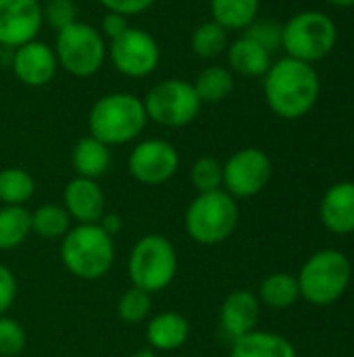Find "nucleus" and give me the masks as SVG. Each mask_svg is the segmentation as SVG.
<instances>
[{
  "instance_id": "1",
  "label": "nucleus",
  "mask_w": 354,
  "mask_h": 357,
  "mask_svg": "<svg viewBox=\"0 0 354 357\" xmlns=\"http://www.w3.org/2000/svg\"><path fill=\"white\" fill-rule=\"evenodd\" d=\"M263 77L265 100L282 119H303L319 100L321 79L311 63L284 56L271 63Z\"/></svg>"
},
{
  "instance_id": "2",
  "label": "nucleus",
  "mask_w": 354,
  "mask_h": 357,
  "mask_svg": "<svg viewBox=\"0 0 354 357\" xmlns=\"http://www.w3.org/2000/svg\"><path fill=\"white\" fill-rule=\"evenodd\" d=\"M148 115L142 98L129 92H113L98 98L88 115L90 136L106 146L127 144L146 128Z\"/></svg>"
},
{
  "instance_id": "3",
  "label": "nucleus",
  "mask_w": 354,
  "mask_h": 357,
  "mask_svg": "<svg viewBox=\"0 0 354 357\" xmlns=\"http://www.w3.org/2000/svg\"><path fill=\"white\" fill-rule=\"evenodd\" d=\"M351 278L353 266L338 249H321L313 253L296 276L300 297L317 307H328L342 299Z\"/></svg>"
},
{
  "instance_id": "4",
  "label": "nucleus",
  "mask_w": 354,
  "mask_h": 357,
  "mask_svg": "<svg viewBox=\"0 0 354 357\" xmlns=\"http://www.w3.org/2000/svg\"><path fill=\"white\" fill-rule=\"evenodd\" d=\"M61 259L73 276L81 280H98L113 266V236L98 224H79L69 228L61 243Z\"/></svg>"
},
{
  "instance_id": "5",
  "label": "nucleus",
  "mask_w": 354,
  "mask_h": 357,
  "mask_svg": "<svg viewBox=\"0 0 354 357\" xmlns=\"http://www.w3.org/2000/svg\"><path fill=\"white\" fill-rule=\"evenodd\" d=\"M338 42V27L334 19L321 10H300L284 23L282 48L286 56L303 63H317L325 59Z\"/></svg>"
},
{
  "instance_id": "6",
  "label": "nucleus",
  "mask_w": 354,
  "mask_h": 357,
  "mask_svg": "<svg viewBox=\"0 0 354 357\" xmlns=\"http://www.w3.org/2000/svg\"><path fill=\"white\" fill-rule=\"evenodd\" d=\"M240 220L236 199L225 190L200 192L186 211V230L198 245H219L227 241Z\"/></svg>"
},
{
  "instance_id": "7",
  "label": "nucleus",
  "mask_w": 354,
  "mask_h": 357,
  "mask_svg": "<svg viewBox=\"0 0 354 357\" xmlns=\"http://www.w3.org/2000/svg\"><path fill=\"white\" fill-rule=\"evenodd\" d=\"M127 274L136 289H142L150 295L167 289L177 274L175 247L163 234L142 236L131 249Z\"/></svg>"
},
{
  "instance_id": "8",
  "label": "nucleus",
  "mask_w": 354,
  "mask_h": 357,
  "mask_svg": "<svg viewBox=\"0 0 354 357\" xmlns=\"http://www.w3.org/2000/svg\"><path fill=\"white\" fill-rule=\"evenodd\" d=\"M54 54L58 67L75 77H90L100 71L106 59V44L100 29L90 23L75 21L56 31Z\"/></svg>"
},
{
  "instance_id": "9",
  "label": "nucleus",
  "mask_w": 354,
  "mask_h": 357,
  "mask_svg": "<svg viewBox=\"0 0 354 357\" xmlns=\"http://www.w3.org/2000/svg\"><path fill=\"white\" fill-rule=\"evenodd\" d=\"M148 119L165 128H184L200 113V98L192 84L184 79H163L142 98Z\"/></svg>"
},
{
  "instance_id": "10",
  "label": "nucleus",
  "mask_w": 354,
  "mask_h": 357,
  "mask_svg": "<svg viewBox=\"0 0 354 357\" xmlns=\"http://www.w3.org/2000/svg\"><path fill=\"white\" fill-rule=\"evenodd\" d=\"M271 174L273 165L265 151L255 146L240 149L223 163V186L234 199H250L265 190Z\"/></svg>"
},
{
  "instance_id": "11",
  "label": "nucleus",
  "mask_w": 354,
  "mask_h": 357,
  "mask_svg": "<svg viewBox=\"0 0 354 357\" xmlns=\"http://www.w3.org/2000/svg\"><path fill=\"white\" fill-rule=\"evenodd\" d=\"M108 56L119 73L127 77H146L159 67L161 48L148 31L129 25L119 38L111 40Z\"/></svg>"
},
{
  "instance_id": "12",
  "label": "nucleus",
  "mask_w": 354,
  "mask_h": 357,
  "mask_svg": "<svg viewBox=\"0 0 354 357\" xmlns=\"http://www.w3.org/2000/svg\"><path fill=\"white\" fill-rule=\"evenodd\" d=\"M179 167V155L173 144L161 138H150L142 140L140 144L134 146L127 159V169L129 174L148 186L165 184L175 176Z\"/></svg>"
},
{
  "instance_id": "13",
  "label": "nucleus",
  "mask_w": 354,
  "mask_h": 357,
  "mask_svg": "<svg viewBox=\"0 0 354 357\" xmlns=\"http://www.w3.org/2000/svg\"><path fill=\"white\" fill-rule=\"evenodd\" d=\"M44 25L38 0H0V48H19L38 38Z\"/></svg>"
},
{
  "instance_id": "14",
  "label": "nucleus",
  "mask_w": 354,
  "mask_h": 357,
  "mask_svg": "<svg viewBox=\"0 0 354 357\" xmlns=\"http://www.w3.org/2000/svg\"><path fill=\"white\" fill-rule=\"evenodd\" d=\"M10 67L19 82L31 88H42L50 84L52 77L56 75L58 61L54 48H50L46 42L31 40L13 50Z\"/></svg>"
},
{
  "instance_id": "15",
  "label": "nucleus",
  "mask_w": 354,
  "mask_h": 357,
  "mask_svg": "<svg viewBox=\"0 0 354 357\" xmlns=\"http://www.w3.org/2000/svg\"><path fill=\"white\" fill-rule=\"evenodd\" d=\"M261 314V301L250 291H234L225 297L221 312H219V324L225 337L232 341L252 333L257 328Z\"/></svg>"
},
{
  "instance_id": "16",
  "label": "nucleus",
  "mask_w": 354,
  "mask_h": 357,
  "mask_svg": "<svg viewBox=\"0 0 354 357\" xmlns=\"http://www.w3.org/2000/svg\"><path fill=\"white\" fill-rule=\"evenodd\" d=\"M65 209L69 218L79 224H98L104 215V195L96 180L90 178H73L63 192Z\"/></svg>"
},
{
  "instance_id": "17",
  "label": "nucleus",
  "mask_w": 354,
  "mask_h": 357,
  "mask_svg": "<svg viewBox=\"0 0 354 357\" xmlns=\"http://www.w3.org/2000/svg\"><path fill=\"white\" fill-rule=\"evenodd\" d=\"M321 224L334 234L354 232V182H338L330 186L319 205Z\"/></svg>"
},
{
  "instance_id": "18",
  "label": "nucleus",
  "mask_w": 354,
  "mask_h": 357,
  "mask_svg": "<svg viewBox=\"0 0 354 357\" xmlns=\"http://www.w3.org/2000/svg\"><path fill=\"white\" fill-rule=\"evenodd\" d=\"M227 63L230 71L244 77H261L271 67V52L242 33L227 46Z\"/></svg>"
},
{
  "instance_id": "19",
  "label": "nucleus",
  "mask_w": 354,
  "mask_h": 357,
  "mask_svg": "<svg viewBox=\"0 0 354 357\" xmlns=\"http://www.w3.org/2000/svg\"><path fill=\"white\" fill-rule=\"evenodd\" d=\"M232 357H296V349L286 337L255 328L232 341Z\"/></svg>"
},
{
  "instance_id": "20",
  "label": "nucleus",
  "mask_w": 354,
  "mask_h": 357,
  "mask_svg": "<svg viewBox=\"0 0 354 357\" xmlns=\"http://www.w3.org/2000/svg\"><path fill=\"white\" fill-rule=\"evenodd\" d=\"M190 335V324L182 314L163 312L154 316L146 326V341L152 349L159 351H173L179 349Z\"/></svg>"
},
{
  "instance_id": "21",
  "label": "nucleus",
  "mask_w": 354,
  "mask_h": 357,
  "mask_svg": "<svg viewBox=\"0 0 354 357\" xmlns=\"http://www.w3.org/2000/svg\"><path fill=\"white\" fill-rule=\"evenodd\" d=\"M71 161L79 178L98 180L111 169V146L96 140L94 136H86L75 144Z\"/></svg>"
},
{
  "instance_id": "22",
  "label": "nucleus",
  "mask_w": 354,
  "mask_h": 357,
  "mask_svg": "<svg viewBox=\"0 0 354 357\" xmlns=\"http://www.w3.org/2000/svg\"><path fill=\"white\" fill-rule=\"evenodd\" d=\"M300 299L298 280L292 274L275 272L269 274L259 289V301L271 310H288Z\"/></svg>"
},
{
  "instance_id": "23",
  "label": "nucleus",
  "mask_w": 354,
  "mask_h": 357,
  "mask_svg": "<svg viewBox=\"0 0 354 357\" xmlns=\"http://www.w3.org/2000/svg\"><path fill=\"white\" fill-rule=\"evenodd\" d=\"M261 0H211L213 21L230 29H246L259 17Z\"/></svg>"
},
{
  "instance_id": "24",
  "label": "nucleus",
  "mask_w": 354,
  "mask_h": 357,
  "mask_svg": "<svg viewBox=\"0 0 354 357\" xmlns=\"http://www.w3.org/2000/svg\"><path fill=\"white\" fill-rule=\"evenodd\" d=\"M194 90L200 98V102H221L225 100L234 90V73L227 67H207L202 69L194 79Z\"/></svg>"
},
{
  "instance_id": "25",
  "label": "nucleus",
  "mask_w": 354,
  "mask_h": 357,
  "mask_svg": "<svg viewBox=\"0 0 354 357\" xmlns=\"http://www.w3.org/2000/svg\"><path fill=\"white\" fill-rule=\"evenodd\" d=\"M31 232V213L23 205L0 209V251L19 247Z\"/></svg>"
},
{
  "instance_id": "26",
  "label": "nucleus",
  "mask_w": 354,
  "mask_h": 357,
  "mask_svg": "<svg viewBox=\"0 0 354 357\" xmlns=\"http://www.w3.org/2000/svg\"><path fill=\"white\" fill-rule=\"evenodd\" d=\"M35 182L29 172L21 167H6L0 172V201L4 205H23L33 197Z\"/></svg>"
},
{
  "instance_id": "27",
  "label": "nucleus",
  "mask_w": 354,
  "mask_h": 357,
  "mask_svg": "<svg viewBox=\"0 0 354 357\" xmlns=\"http://www.w3.org/2000/svg\"><path fill=\"white\" fill-rule=\"evenodd\" d=\"M69 213L63 205H42L31 213V232L42 238H63L69 232Z\"/></svg>"
},
{
  "instance_id": "28",
  "label": "nucleus",
  "mask_w": 354,
  "mask_h": 357,
  "mask_svg": "<svg viewBox=\"0 0 354 357\" xmlns=\"http://www.w3.org/2000/svg\"><path fill=\"white\" fill-rule=\"evenodd\" d=\"M227 29L215 23L213 19L200 23L192 33V50L200 59H215L223 50H227Z\"/></svg>"
},
{
  "instance_id": "29",
  "label": "nucleus",
  "mask_w": 354,
  "mask_h": 357,
  "mask_svg": "<svg viewBox=\"0 0 354 357\" xmlns=\"http://www.w3.org/2000/svg\"><path fill=\"white\" fill-rule=\"evenodd\" d=\"M192 186L200 192H213L221 190L223 186V165L215 157H200L194 161L190 169Z\"/></svg>"
},
{
  "instance_id": "30",
  "label": "nucleus",
  "mask_w": 354,
  "mask_h": 357,
  "mask_svg": "<svg viewBox=\"0 0 354 357\" xmlns=\"http://www.w3.org/2000/svg\"><path fill=\"white\" fill-rule=\"evenodd\" d=\"M150 305H152L150 293L131 287V289L125 291L123 297L119 299L117 314H119V318H121L125 324H138V322H144V320L148 318Z\"/></svg>"
},
{
  "instance_id": "31",
  "label": "nucleus",
  "mask_w": 354,
  "mask_h": 357,
  "mask_svg": "<svg viewBox=\"0 0 354 357\" xmlns=\"http://www.w3.org/2000/svg\"><path fill=\"white\" fill-rule=\"evenodd\" d=\"M282 31L284 25L273 21V19H255L242 33L248 36L250 40H255L257 44H261L265 50L275 52L277 48H282Z\"/></svg>"
},
{
  "instance_id": "32",
  "label": "nucleus",
  "mask_w": 354,
  "mask_h": 357,
  "mask_svg": "<svg viewBox=\"0 0 354 357\" xmlns=\"http://www.w3.org/2000/svg\"><path fill=\"white\" fill-rule=\"evenodd\" d=\"M25 331L23 326L6 316H0V356H19L25 349Z\"/></svg>"
},
{
  "instance_id": "33",
  "label": "nucleus",
  "mask_w": 354,
  "mask_h": 357,
  "mask_svg": "<svg viewBox=\"0 0 354 357\" xmlns=\"http://www.w3.org/2000/svg\"><path fill=\"white\" fill-rule=\"evenodd\" d=\"M42 17L44 23H48L50 27H54L56 31H61L63 27L75 23L77 19V8L73 0H48L42 6Z\"/></svg>"
},
{
  "instance_id": "34",
  "label": "nucleus",
  "mask_w": 354,
  "mask_h": 357,
  "mask_svg": "<svg viewBox=\"0 0 354 357\" xmlns=\"http://www.w3.org/2000/svg\"><path fill=\"white\" fill-rule=\"evenodd\" d=\"M17 297V280L15 274L0 264V316L8 312V307L15 303Z\"/></svg>"
},
{
  "instance_id": "35",
  "label": "nucleus",
  "mask_w": 354,
  "mask_h": 357,
  "mask_svg": "<svg viewBox=\"0 0 354 357\" xmlns=\"http://www.w3.org/2000/svg\"><path fill=\"white\" fill-rule=\"evenodd\" d=\"M108 13H119V15H140L144 10H148L154 0H98Z\"/></svg>"
},
{
  "instance_id": "36",
  "label": "nucleus",
  "mask_w": 354,
  "mask_h": 357,
  "mask_svg": "<svg viewBox=\"0 0 354 357\" xmlns=\"http://www.w3.org/2000/svg\"><path fill=\"white\" fill-rule=\"evenodd\" d=\"M129 27V21L125 15H119V13H106L102 23H100V33L106 36L108 40H115L119 38L125 29Z\"/></svg>"
},
{
  "instance_id": "37",
  "label": "nucleus",
  "mask_w": 354,
  "mask_h": 357,
  "mask_svg": "<svg viewBox=\"0 0 354 357\" xmlns=\"http://www.w3.org/2000/svg\"><path fill=\"white\" fill-rule=\"evenodd\" d=\"M102 224H98L104 232H108L111 236L117 232V230H121V218L119 215H102V220H100Z\"/></svg>"
},
{
  "instance_id": "38",
  "label": "nucleus",
  "mask_w": 354,
  "mask_h": 357,
  "mask_svg": "<svg viewBox=\"0 0 354 357\" xmlns=\"http://www.w3.org/2000/svg\"><path fill=\"white\" fill-rule=\"evenodd\" d=\"M328 4L332 6H338V8H351L354 6V0H325Z\"/></svg>"
},
{
  "instance_id": "39",
  "label": "nucleus",
  "mask_w": 354,
  "mask_h": 357,
  "mask_svg": "<svg viewBox=\"0 0 354 357\" xmlns=\"http://www.w3.org/2000/svg\"><path fill=\"white\" fill-rule=\"evenodd\" d=\"M131 357H156V356H154V351H152V349H140V351H136Z\"/></svg>"
}]
</instances>
